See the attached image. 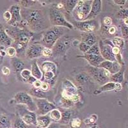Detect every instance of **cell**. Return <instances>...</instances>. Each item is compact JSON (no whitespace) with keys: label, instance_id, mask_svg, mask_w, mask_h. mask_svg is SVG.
Masks as SVG:
<instances>
[{"label":"cell","instance_id":"37","mask_svg":"<svg viewBox=\"0 0 128 128\" xmlns=\"http://www.w3.org/2000/svg\"><path fill=\"white\" fill-rule=\"evenodd\" d=\"M69 123L71 128H80L82 126V121L79 118H74L70 120Z\"/></svg>","mask_w":128,"mask_h":128},{"label":"cell","instance_id":"21","mask_svg":"<svg viewBox=\"0 0 128 128\" xmlns=\"http://www.w3.org/2000/svg\"><path fill=\"white\" fill-rule=\"evenodd\" d=\"M61 3L63 4V10L64 12L67 14H70L72 13L73 10L76 7L78 1H73V0H65L61 1Z\"/></svg>","mask_w":128,"mask_h":128},{"label":"cell","instance_id":"33","mask_svg":"<svg viewBox=\"0 0 128 128\" xmlns=\"http://www.w3.org/2000/svg\"><path fill=\"white\" fill-rule=\"evenodd\" d=\"M14 128H29V127L22 120L20 116H18L14 124Z\"/></svg>","mask_w":128,"mask_h":128},{"label":"cell","instance_id":"1","mask_svg":"<svg viewBox=\"0 0 128 128\" xmlns=\"http://www.w3.org/2000/svg\"><path fill=\"white\" fill-rule=\"evenodd\" d=\"M23 20L21 23L33 32H40L50 27V19L47 18V13L41 8H24L20 11Z\"/></svg>","mask_w":128,"mask_h":128},{"label":"cell","instance_id":"7","mask_svg":"<svg viewBox=\"0 0 128 128\" xmlns=\"http://www.w3.org/2000/svg\"><path fill=\"white\" fill-rule=\"evenodd\" d=\"M70 42L71 41L68 36L63 35L57 40L56 44L51 49L52 51V55L56 56L64 54L68 50V48H70Z\"/></svg>","mask_w":128,"mask_h":128},{"label":"cell","instance_id":"51","mask_svg":"<svg viewBox=\"0 0 128 128\" xmlns=\"http://www.w3.org/2000/svg\"><path fill=\"white\" fill-rule=\"evenodd\" d=\"M2 70L3 74H4V75H5V76H8V75H9L10 73V69H9V68H8L7 67H3V68H2Z\"/></svg>","mask_w":128,"mask_h":128},{"label":"cell","instance_id":"38","mask_svg":"<svg viewBox=\"0 0 128 128\" xmlns=\"http://www.w3.org/2000/svg\"><path fill=\"white\" fill-rule=\"evenodd\" d=\"M128 10L127 8H122L117 13H116V18L118 19H124L126 18H128Z\"/></svg>","mask_w":128,"mask_h":128},{"label":"cell","instance_id":"11","mask_svg":"<svg viewBox=\"0 0 128 128\" xmlns=\"http://www.w3.org/2000/svg\"><path fill=\"white\" fill-rule=\"evenodd\" d=\"M19 110L20 117L27 125H34L36 126V114L35 112H31L24 106H20Z\"/></svg>","mask_w":128,"mask_h":128},{"label":"cell","instance_id":"50","mask_svg":"<svg viewBox=\"0 0 128 128\" xmlns=\"http://www.w3.org/2000/svg\"><path fill=\"white\" fill-rule=\"evenodd\" d=\"M41 84H42V82H41L40 80H36V81L32 84V85L34 86V87L35 88H40V87L41 86Z\"/></svg>","mask_w":128,"mask_h":128},{"label":"cell","instance_id":"2","mask_svg":"<svg viewBox=\"0 0 128 128\" xmlns=\"http://www.w3.org/2000/svg\"><path fill=\"white\" fill-rule=\"evenodd\" d=\"M66 28L60 26H52L47 30L43 35L40 44L44 48L52 49L56 42L64 35Z\"/></svg>","mask_w":128,"mask_h":128},{"label":"cell","instance_id":"49","mask_svg":"<svg viewBox=\"0 0 128 128\" xmlns=\"http://www.w3.org/2000/svg\"><path fill=\"white\" fill-rule=\"evenodd\" d=\"M113 2H114V3H115V4H116V5H118V6H124V5H125L126 3H127V1H125V0H116V1H113Z\"/></svg>","mask_w":128,"mask_h":128},{"label":"cell","instance_id":"3","mask_svg":"<svg viewBox=\"0 0 128 128\" xmlns=\"http://www.w3.org/2000/svg\"><path fill=\"white\" fill-rule=\"evenodd\" d=\"M49 15L50 24L52 26H60L70 30L74 28L73 25L66 20L63 12L55 6L50 8Z\"/></svg>","mask_w":128,"mask_h":128},{"label":"cell","instance_id":"23","mask_svg":"<svg viewBox=\"0 0 128 128\" xmlns=\"http://www.w3.org/2000/svg\"><path fill=\"white\" fill-rule=\"evenodd\" d=\"M13 40L8 35L6 32L2 28L0 25V44H3L5 46H8L12 44Z\"/></svg>","mask_w":128,"mask_h":128},{"label":"cell","instance_id":"12","mask_svg":"<svg viewBox=\"0 0 128 128\" xmlns=\"http://www.w3.org/2000/svg\"><path fill=\"white\" fill-rule=\"evenodd\" d=\"M21 8L19 4H13L9 9V12L11 14L12 18L11 20L8 23L11 26H18L22 22V17H21Z\"/></svg>","mask_w":128,"mask_h":128},{"label":"cell","instance_id":"43","mask_svg":"<svg viewBox=\"0 0 128 128\" xmlns=\"http://www.w3.org/2000/svg\"><path fill=\"white\" fill-rule=\"evenodd\" d=\"M52 55V51L51 49L50 48H44L43 51H42V56L46 58H49V57L51 56Z\"/></svg>","mask_w":128,"mask_h":128},{"label":"cell","instance_id":"48","mask_svg":"<svg viewBox=\"0 0 128 128\" xmlns=\"http://www.w3.org/2000/svg\"><path fill=\"white\" fill-rule=\"evenodd\" d=\"M108 34H109L110 35H114V34L116 32V28L115 26H109V28H108Z\"/></svg>","mask_w":128,"mask_h":128},{"label":"cell","instance_id":"10","mask_svg":"<svg viewBox=\"0 0 128 128\" xmlns=\"http://www.w3.org/2000/svg\"><path fill=\"white\" fill-rule=\"evenodd\" d=\"M99 48L100 56L104 60L110 62H116L115 56L112 52L113 44H109L106 41L100 40L99 42Z\"/></svg>","mask_w":128,"mask_h":128},{"label":"cell","instance_id":"6","mask_svg":"<svg viewBox=\"0 0 128 128\" xmlns=\"http://www.w3.org/2000/svg\"><path fill=\"white\" fill-rule=\"evenodd\" d=\"M14 99L16 103L25 106L28 110L33 112L36 111V106L34 98L26 92H18L15 95Z\"/></svg>","mask_w":128,"mask_h":128},{"label":"cell","instance_id":"40","mask_svg":"<svg viewBox=\"0 0 128 128\" xmlns=\"http://www.w3.org/2000/svg\"><path fill=\"white\" fill-rule=\"evenodd\" d=\"M55 73L52 71H47L44 72V79L47 82H50L56 76Z\"/></svg>","mask_w":128,"mask_h":128},{"label":"cell","instance_id":"27","mask_svg":"<svg viewBox=\"0 0 128 128\" xmlns=\"http://www.w3.org/2000/svg\"><path fill=\"white\" fill-rule=\"evenodd\" d=\"M115 90V83H114V82H109L108 83H105L104 84L100 86L98 90H96L94 92H97V94H100L102 92H107V91H112V90Z\"/></svg>","mask_w":128,"mask_h":128},{"label":"cell","instance_id":"5","mask_svg":"<svg viewBox=\"0 0 128 128\" xmlns=\"http://www.w3.org/2000/svg\"><path fill=\"white\" fill-rule=\"evenodd\" d=\"M92 1H78L72 14L77 21H82L89 14L92 6Z\"/></svg>","mask_w":128,"mask_h":128},{"label":"cell","instance_id":"36","mask_svg":"<svg viewBox=\"0 0 128 128\" xmlns=\"http://www.w3.org/2000/svg\"><path fill=\"white\" fill-rule=\"evenodd\" d=\"M86 54H96V55H100V50H99V45L97 43L92 46L90 47L88 51L86 52Z\"/></svg>","mask_w":128,"mask_h":128},{"label":"cell","instance_id":"16","mask_svg":"<svg viewBox=\"0 0 128 128\" xmlns=\"http://www.w3.org/2000/svg\"><path fill=\"white\" fill-rule=\"evenodd\" d=\"M102 9V2L100 0H94L92 1V6L90 9V13L88 15L84 20H92L100 13Z\"/></svg>","mask_w":128,"mask_h":128},{"label":"cell","instance_id":"34","mask_svg":"<svg viewBox=\"0 0 128 128\" xmlns=\"http://www.w3.org/2000/svg\"><path fill=\"white\" fill-rule=\"evenodd\" d=\"M20 76L24 81L28 82L29 80H30L31 77L32 76V74H31V70L24 68V69H23L22 71L20 72Z\"/></svg>","mask_w":128,"mask_h":128},{"label":"cell","instance_id":"44","mask_svg":"<svg viewBox=\"0 0 128 128\" xmlns=\"http://www.w3.org/2000/svg\"><path fill=\"white\" fill-rule=\"evenodd\" d=\"M121 30H122V36H123V38H124V39H127L128 37V26H125V25L122 26Z\"/></svg>","mask_w":128,"mask_h":128},{"label":"cell","instance_id":"52","mask_svg":"<svg viewBox=\"0 0 128 128\" xmlns=\"http://www.w3.org/2000/svg\"><path fill=\"white\" fill-rule=\"evenodd\" d=\"M122 86L120 83H115V91L116 92H118V91H120L122 90Z\"/></svg>","mask_w":128,"mask_h":128},{"label":"cell","instance_id":"32","mask_svg":"<svg viewBox=\"0 0 128 128\" xmlns=\"http://www.w3.org/2000/svg\"><path fill=\"white\" fill-rule=\"evenodd\" d=\"M44 92H42L40 88H35L34 87L30 91L31 94L34 96L35 98H44V99H45L46 95Z\"/></svg>","mask_w":128,"mask_h":128},{"label":"cell","instance_id":"8","mask_svg":"<svg viewBox=\"0 0 128 128\" xmlns=\"http://www.w3.org/2000/svg\"><path fill=\"white\" fill-rule=\"evenodd\" d=\"M36 106V114L38 115H47L49 112L53 109H55L56 106L54 104L48 101L44 98H34Z\"/></svg>","mask_w":128,"mask_h":128},{"label":"cell","instance_id":"54","mask_svg":"<svg viewBox=\"0 0 128 128\" xmlns=\"http://www.w3.org/2000/svg\"><path fill=\"white\" fill-rule=\"evenodd\" d=\"M128 18H126V19H123V20H124V24H125V26H128Z\"/></svg>","mask_w":128,"mask_h":128},{"label":"cell","instance_id":"22","mask_svg":"<svg viewBox=\"0 0 128 128\" xmlns=\"http://www.w3.org/2000/svg\"><path fill=\"white\" fill-rule=\"evenodd\" d=\"M124 71H125V68L124 66H122L119 71L115 73L114 74H111L110 77V82H114L115 83H122L124 82Z\"/></svg>","mask_w":128,"mask_h":128},{"label":"cell","instance_id":"46","mask_svg":"<svg viewBox=\"0 0 128 128\" xmlns=\"http://www.w3.org/2000/svg\"><path fill=\"white\" fill-rule=\"evenodd\" d=\"M3 18L4 19L6 20V22H8L10 20H11V18H12V16H11V14L9 12V10H7L6 12H4V14H3Z\"/></svg>","mask_w":128,"mask_h":128},{"label":"cell","instance_id":"17","mask_svg":"<svg viewBox=\"0 0 128 128\" xmlns=\"http://www.w3.org/2000/svg\"><path fill=\"white\" fill-rule=\"evenodd\" d=\"M121 67L122 66H120L117 62H110L107 60H104L98 66V67L102 68L109 71L111 74H114L119 71Z\"/></svg>","mask_w":128,"mask_h":128},{"label":"cell","instance_id":"13","mask_svg":"<svg viewBox=\"0 0 128 128\" xmlns=\"http://www.w3.org/2000/svg\"><path fill=\"white\" fill-rule=\"evenodd\" d=\"M63 88L64 90L62 92V98L70 100L72 96L78 94V88L70 80L65 79L63 81Z\"/></svg>","mask_w":128,"mask_h":128},{"label":"cell","instance_id":"14","mask_svg":"<svg viewBox=\"0 0 128 128\" xmlns=\"http://www.w3.org/2000/svg\"><path fill=\"white\" fill-rule=\"evenodd\" d=\"M44 47L39 44H32L26 50L25 55L29 59H35L42 56Z\"/></svg>","mask_w":128,"mask_h":128},{"label":"cell","instance_id":"45","mask_svg":"<svg viewBox=\"0 0 128 128\" xmlns=\"http://www.w3.org/2000/svg\"><path fill=\"white\" fill-rule=\"evenodd\" d=\"M112 23V19L110 17H105L103 19V24L105 26L109 27Z\"/></svg>","mask_w":128,"mask_h":128},{"label":"cell","instance_id":"47","mask_svg":"<svg viewBox=\"0 0 128 128\" xmlns=\"http://www.w3.org/2000/svg\"><path fill=\"white\" fill-rule=\"evenodd\" d=\"M50 86H49V84L48 83H47L46 82H42V84H41V86L40 87V89L42 90V92H46L48 91V89H49Z\"/></svg>","mask_w":128,"mask_h":128},{"label":"cell","instance_id":"30","mask_svg":"<svg viewBox=\"0 0 128 128\" xmlns=\"http://www.w3.org/2000/svg\"><path fill=\"white\" fill-rule=\"evenodd\" d=\"M88 74L84 72H81L78 74L76 77V81L78 84H84L86 83L88 79Z\"/></svg>","mask_w":128,"mask_h":128},{"label":"cell","instance_id":"53","mask_svg":"<svg viewBox=\"0 0 128 128\" xmlns=\"http://www.w3.org/2000/svg\"><path fill=\"white\" fill-rule=\"evenodd\" d=\"M47 128H59V124H56V123L52 122Z\"/></svg>","mask_w":128,"mask_h":128},{"label":"cell","instance_id":"31","mask_svg":"<svg viewBox=\"0 0 128 128\" xmlns=\"http://www.w3.org/2000/svg\"><path fill=\"white\" fill-rule=\"evenodd\" d=\"M50 117L51 120L55 121H60L62 118V113L59 110L53 109L50 112Z\"/></svg>","mask_w":128,"mask_h":128},{"label":"cell","instance_id":"9","mask_svg":"<svg viewBox=\"0 0 128 128\" xmlns=\"http://www.w3.org/2000/svg\"><path fill=\"white\" fill-rule=\"evenodd\" d=\"M72 24L83 33H93L98 28V22L94 19L82 21L75 20L72 21Z\"/></svg>","mask_w":128,"mask_h":128},{"label":"cell","instance_id":"19","mask_svg":"<svg viewBox=\"0 0 128 128\" xmlns=\"http://www.w3.org/2000/svg\"><path fill=\"white\" fill-rule=\"evenodd\" d=\"M82 42H84L90 47L97 43V36L94 33H83L82 35Z\"/></svg>","mask_w":128,"mask_h":128},{"label":"cell","instance_id":"15","mask_svg":"<svg viewBox=\"0 0 128 128\" xmlns=\"http://www.w3.org/2000/svg\"><path fill=\"white\" fill-rule=\"evenodd\" d=\"M14 34V42L20 43L27 46L32 37V33L29 32H25L24 30H19Z\"/></svg>","mask_w":128,"mask_h":128},{"label":"cell","instance_id":"4","mask_svg":"<svg viewBox=\"0 0 128 128\" xmlns=\"http://www.w3.org/2000/svg\"><path fill=\"white\" fill-rule=\"evenodd\" d=\"M86 70L88 76L100 85H103L110 82L109 79L111 74L106 69L88 65L86 66Z\"/></svg>","mask_w":128,"mask_h":128},{"label":"cell","instance_id":"29","mask_svg":"<svg viewBox=\"0 0 128 128\" xmlns=\"http://www.w3.org/2000/svg\"><path fill=\"white\" fill-rule=\"evenodd\" d=\"M111 42L113 46L119 48L120 50L122 49L124 46V39L120 36H115L112 40Z\"/></svg>","mask_w":128,"mask_h":128},{"label":"cell","instance_id":"41","mask_svg":"<svg viewBox=\"0 0 128 128\" xmlns=\"http://www.w3.org/2000/svg\"><path fill=\"white\" fill-rule=\"evenodd\" d=\"M16 54H17V51H16V50L15 49L14 47H8L6 50V54L8 56L13 58V57H14L16 55Z\"/></svg>","mask_w":128,"mask_h":128},{"label":"cell","instance_id":"55","mask_svg":"<svg viewBox=\"0 0 128 128\" xmlns=\"http://www.w3.org/2000/svg\"><path fill=\"white\" fill-rule=\"evenodd\" d=\"M2 61H3V56H2V54H0V64L2 62Z\"/></svg>","mask_w":128,"mask_h":128},{"label":"cell","instance_id":"24","mask_svg":"<svg viewBox=\"0 0 128 128\" xmlns=\"http://www.w3.org/2000/svg\"><path fill=\"white\" fill-rule=\"evenodd\" d=\"M12 64L14 70L16 74H20V72L24 69L25 64L19 58H13L12 60Z\"/></svg>","mask_w":128,"mask_h":128},{"label":"cell","instance_id":"56","mask_svg":"<svg viewBox=\"0 0 128 128\" xmlns=\"http://www.w3.org/2000/svg\"></svg>","mask_w":128,"mask_h":128},{"label":"cell","instance_id":"42","mask_svg":"<svg viewBox=\"0 0 128 128\" xmlns=\"http://www.w3.org/2000/svg\"><path fill=\"white\" fill-rule=\"evenodd\" d=\"M78 48L79 50L81 51H82L83 52L86 53L89 50V49L90 48V47L89 46H88L87 44H86L84 42H80V44L78 45Z\"/></svg>","mask_w":128,"mask_h":128},{"label":"cell","instance_id":"20","mask_svg":"<svg viewBox=\"0 0 128 128\" xmlns=\"http://www.w3.org/2000/svg\"><path fill=\"white\" fill-rule=\"evenodd\" d=\"M51 124V119L48 115L36 116V126L38 128H47Z\"/></svg>","mask_w":128,"mask_h":128},{"label":"cell","instance_id":"18","mask_svg":"<svg viewBox=\"0 0 128 128\" xmlns=\"http://www.w3.org/2000/svg\"><path fill=\"white\" fill-rule=\"evenodd\" d=\"M78 57L83 58L87 60L89 65L93 67H98L100 63L103 62L104 59L100 55H96V54H85L82 56H78Z\"/></svg>","mask_w":128,"mask_h":128},{"label":"cell","instance_id":"28","mask_svg":"<svg viewBox=\"0 0 128 128\" xmlns=\"http://www.w3.org/2000/svg\"><path fill=\"white\" fill-rule=\"evenodd\" d=\"M72 113L69 110H66L62 113V118L60 119V123L63 124H68L72 119Z\"/></svg>","mask_w":128,"mask_h":128},{"label":"cell","instance_id":"35","mask_svg":"<svg viewBox=\"0 0 128 128\" xmlns=\"http://www.w3.org/2000/svg\"><path fill=\"white\" fill-rule=\"evenodd\" d=\"M10 126V123L8 118L5 116H0V128H8Z\"/></svg>","mask_w":128,"mask_h":128},{"label":"cell","instance_id":"26","mask_svg":"<svg viewBox=\"0 0 128 128\" xmlns=\"http://www.w3.org/2000/svg\"><path fill=\"white\" fill-rule=\"evenodd\" d=\"M42 67V71L44 72L47 71H52L54 72L55 74H56V65L54 62H44L42 64V67Z\"/></svg>","mask_w":128,"mask_h":128},{"label":"cell","instance_id":"25","mask_svg":"<svg viewBox=\"0 0 128 128\" xmlns=\"http://www.w3.org/2000/svg\"><path fill=\"white\" fill-rule=\"evenodd\" d=\"M31 74L33 77L35 78L36 80H40L42 78V72L38 67L36 62H33L32 63V70Z\"/></svg>","mask_w":128,"mask_h":128},{"label":"cell","instance_id":"57","mask_svg":"<svg viewBox=\"0 0 128 128\" xmlns=\"http://www.w3.org/2000/svg\"></svg>","mask_w":128,"mask_h":128},{"label":"cell","instance_id":"39","mask_svg":"<svg viewBox=\"0 0 128 128\" xmlns=\"http://www.w3.org/2000/svg\"><path fill=\"white\" fill-rule=\"evenodd\" d=\"M61 101H62V106L64 107V108H66V109H68V108H70V107L74 105V102L72 101H71L69 99H65V98H62L61 99Z\"/></svg>","mask_w":128,"mask_h":128}]
</instances>
